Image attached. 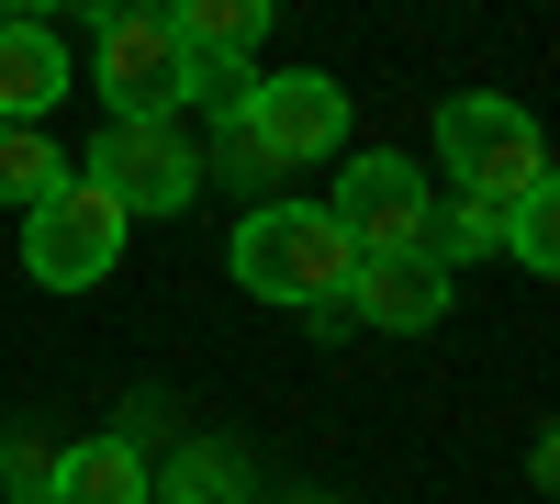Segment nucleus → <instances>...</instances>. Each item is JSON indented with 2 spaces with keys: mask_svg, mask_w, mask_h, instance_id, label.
I'll return each instance as SVG.
<instances>
[{
  "mask_svg": "<svg viewBox=\"0 0 560 504\" xmlns=\"http://www.w3.org/2000/svg\"><path fill=\"white\" fill-rule=\"evenodd\" d=\"M236 448H191V460H179V504H236Z\"/></svg>",
  "mask_w": 560,
  "mask_h": 504,
  "instance_id": "obj_15",
  "label": "nucleus"
},
{
  "mask_svg": "<svg viewBox=\"0 0 560 504\" xmlns=\"http://www.w3.org/2000/svg\"><path fill=\"white\" fill-rule=\"evenodd\" d=\"M45 191H68L57 134H45V124H0V202H12V213H34Z\"/></svg>",
  "mask_w": 560,
  "mask_h": 504,
  "instance_id": "obj_11",
  "label": "nucleus"
},
{
  "mask_svg": "<svg viewBox=\"0 0 560 504\" xmlns=\"http://www.w3.org/2000/svg\"><path fill=\"white\" fill-rule=\"evenodd\" d=\"M45 504H158V493H147L135 437H90V448H57V493Z\"/></svg>",
  "mask_w": 560,
  "mask_h": 504,
  "instance_id": "obj_10",
  "label": "nucleus"
},
{
  "mask_svg": "<svg viewBox=\"0 0 560 504\" xmlns=\"http://www.w3.org/2000/svg\"><path fill=\"white\" fill-rule=\"evenodd\" d=\"M236 281L258 303H292V314H348L359 247L325 224V202H258L236 224Z\"/></svg>",
  "mask_w": 560,
  "mask_h": 504,
  "instance_id": "obj_1",
  "label": "nucleus"
},
{
  "mask_svg": "<svg viewBox=\"0 0 560 504\" xmlns=\"http://www.w3.org/2000/svg\"><path fill=\"white\" fill-rule=\"evenodd\" d=\"M113 258H124V202L90 191V179H68V191H45L23 213V269H34L45 292H90Z\"/></svg>",
  "mask_w": 560,
  "mask_h": 504,
  "instance_id": "obj_3",
  "label": "nucleus"
},
{
  "mask_svg": "<svg viewBox=\"0 0 560 504\" xmlns=\"http://www.w3.org/2000/svg\"><path fill=\"white\" fill-rule=\"evenodd\" d=\"M191 102L247 113V102H258V68H247V57H191Z\"/></svg>",
  "mask_w": 560,
  "mask_h": 504,
  "instance_id": "obj_14",
  "label": "nucleus"
},
{
  "mask_svg": "<svg viewBox=\"0 0 560 504\" xmlns=\"http://www.w3.org/2000/svg\"><path fill=\"white\" fill-rule=\"evenodd\" d=\"M79 179H90V191H113L124 224H135V213H191L202 157H191V134H179V124H102V146H90Z\"/></svg>",
  "mask_w": 560,
  "mask_h": 504,
  "instance_id": "obj_4",
  "label": "nucleus"
},
{
  "mask_svg": "<svg viewBox=\"0 0 560 504\" xmlns=\"http://www.w3.org/2000/svg\"><path fill=\"white\" fill-rule=\"evenodd\" d=\"M102 102L113 124H168L191 102V57H179L168 12H102Z\"/></svg>",
  "mask_w": 560,
  "mask_h": 504,
  "instance_id": "obj_6",
  "label": "nucleus"
},
{
  "mask_svg": "<svg viewBox=\"0 0 560 504\" xmlns=\"http://www.w3.org/2000/svg\"><path fill=\"white\" fill-rule=\"evenodd\" d=\"M0 482H12L23 504H34V493H57V448H45V437H23L12 460H0Z\"/></svg>",
  "mask_w": 560,
  "mask_h": 504,
  "instance_id": "obj_16",
  "label": "nucleus"
},
{
  "mask_svg": "<svg viewBox=\"0 0 560 504\" xmlns=\"http://www.w3.org/2000/svg\"><path fill=\"white\" fill-rule=\"evenodd\" d=\"M438 157H448L459 191H471L482 224H504L516 202L549 191V146H538V124L504 102V90H459V102L438 113Z\"/></svg>",
  "mask_w": 560,
  "mask_h": 504,
  "instance_id": "obj_2",
  "label": "nucleus"
},
{
  "mask_svg": "<svg viewBox=\"0 0 560 504\" xmlns=\"http://www.w3.org/2000/svg\"><path fill=\"white\" fill-rule=\"evenodd\" d=\"M325 224H337L359 258H427V247H438L427 179H415L404 157H348V179H337V202H325Z\"/></svg>",
  "mask_w": 560,
  "mask_h": 504,
  "instance_id": "obj_5",
  "label": "nucleus"
},
{
  "mask_svg": "<svg viewBox=\"0 0 560 504\" xmlns=\"http://www.w3.org/2000/svg\"><path fill=\"white\" fill-rule=\"evenodd\" d=\"M68 102V45L45 23H0V124H45Z\"/></svg>",
  "mask_w": 560,
  "mask_h": 504,
  "instance_id": "obj_9",
  "label": "nucleus"
},
{
  "mask_svg": "<svg viewBox=\"0 0 560 504\" xmlns=\"http://www.w3.org/2000/svg\"><path fill=\"white\" fill-rule=\"evenodd\" d=\"M179 57H247V45L269 34V0H191V12H168Z\"/></svg>",
  "mask_w": 560,
  "mask_h": 504,
  "instance_id": "obj_12",
  "label": "nucleus"
},
{
  "mask_svg": "<svg viewBox=\"0 0 560 504\" xmlns=\"http://www.w3.org/2000/svg\"><path fill=\"white\" fill-rule=\"evenodd\" d=\"M236 124L258 134L269 168H314V157L348 146V90L325 79V68H280V79H258V102H247Z\"/></svg>",
  "mask_w": 560,
  "mask_h": 504,
  "instance_id": "obj_7",
  "label": "nucleus"
},
{
  "mask_svg": "<svg viewBox=\"0 0 560 504\" xmlns=\"http://www.w3.org/2000/svg\"><path fill=\"white\" fill-rule=\"evenodd\" d=\"M504 247H516L527 269H560V202H549V191L516 202V213H504Z\"/></svg>",
  "mask_w": 560,
  "mask_h": 504,
  "instance_id": "obj_13",
  "label": "nucleus"
},
{
  "mask_svg": "<svg viewBox=\"0 0 560 504\" xmlns=\"http://www.w3.org/2000/svg\"><path fill=\"white\" fill-rule=\"evenodd\" d=\"M348 314H370V326H393V337H427L438 314H448V258H359V281H348Z\"/></svg>",
  "mask_w": 560,
  "mask_h": 504,
  "instance_id": "obj_8",
  "label": "nucleus"
}]
</instances>
